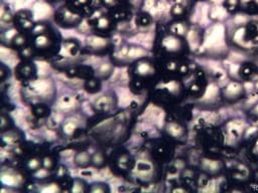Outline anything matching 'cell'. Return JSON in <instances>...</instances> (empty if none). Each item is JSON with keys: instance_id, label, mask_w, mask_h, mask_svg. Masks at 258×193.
Wrapping results in <instances>:
<instances>
[{"instance_id": "1", "label": "cell", "mask_w": 258, "mask_h": 193, "mask_svg": "<svg viewBox=\"0 0 258 193\" xmlns=\"http://www.w3.org/2000/svg\"><path fill=\"white\" fill-rule=\"evenodd\" d=\"M164 45L166 50L170 51H175L179 50L180 47V42L176 37L174 36H168L164 39Z\"/></svg>"}, {"instance_id": "2", "label": "cell", "mask_w": 258, "mask_h": 193, "mask_svg": "<svg viewBox=\"0 0 258 193\" xmlns=\"http://www.w3.org/2000/svg\"><path fill=\"white\" fill-rule=\"evenodd\" d=\"M241 91H242V88L240 85L237 83H232L227 86L226 93L230 98H235L236 96H238L241 93Z\"/></svg>"}, {"instance_id": "3", "label": "cell", "mask_w": 258, "mask_h": 193, "mask_svg": "<svg viewBox=\"0 0 258 193\" xmlns=\"http://www.w3.org/2000/svg\"><path fill=\"white\" fill-rule=\"evenodd\" d=\"M35 88L40 91V93H46L49 91V81H39L35 83Z\"/></svg>"}, {"instance_id": "4", "label": "cell", "mask_w": 258, "mask_h": 193, "mask_svg": "<svg viewBox=\"0 0 258 193\" xmlns=\"http://www.w3.org/2000/svg\"><path fill=\"white\" fill-rule=\"evenodd\" d=\"M143 55H145V50H143L142 48H137V47H132L128 51V56L129 57H139L142 56Z\"/></svg>"}, {"instance_id": "5", "label": "cell", "mask_w": 258, "mask_h": 193, "mask_svg": "<svg viewBox=\"0 0 258 193\" xmlns=\"http://www.w3.org/2000/svg\"><path fill=\"white\" fill-rule=\"evenodd\" d=\"M35 12L37 17H45L50 12V9L47 6L44 5V4H39V6L35 7Z\"/></svg>"}, {"instance_id": "6", "label": "cell", "mask_w": 258, "mask_h": 193, "mask_svg": "<svg viewBox=\"0 0 258 193\" xmlns=\"http://www.w3.org/2000/svg\"><path fill=\"white\" fill-rule=\"evenodd\" d=\"M88 43L93 46H102L106 44V41H105L103 38L96 37V36H91L88 39Z\"/></svg>"}, {"instance_id": "7", "label": "cell", "mask_w": 258, "mask_h": 193, "mask_svg": "<svg viewBox=\"0 0 258 193\" xmlns=\"http://www.w3.org/2000/svg\"><path fill=\"white\" fill-rule=\"evenodd\" d=\"M171 31L175 34H185V26L184 23H175L171 26Z\"/></svg>"}, {"instance_id": "8", "label": "cell", "mask_w": 258, "mask_h": 193, "mask_svg": "<svg viewBox=\"0 0 258 193\" xmlns=\"http://www.w3.org/2000/svg\"><path fill=\"white\" fill-rule=\"evenodd\" d=\"M169 132L175 137H179L181 135L183 131H181V128L176 124H170L169 126Z\"/></svg>"}, {"instance_id": "9", "label": "cell", "mask_w": 258, "mask_h": 193, "mask_svg": "<svg viewBox=\"0 0 258 193\" xmlns=\"http://www.w3.org/2000/svg\"><path fill=\"white\" fill-rule=\"evenodd\" d=\"M253 74V67L251 65L246 64L241 67V76H244V78H248V76H251Z\"/></svg>"}, {"instance_id": "10", "label": "cell", "mask_w": 258, "mask_h": 193, "mask_svg": "<svg viewBox=\"0 0 258 193\" xmlns=\"http://www.w3.org/2000/svg\"><path fill=\"white\" fill-rule=\"evenodd\" d=\"M138 71H139V74H141V75L151 74L152 67L147 64H141L139 66H138Z\"/></svg>"}, {"instance_id": "11", "label": "cell", "mask_w": 258, "mask_h": 193, "mask_svg": "<svg viewBox=\"0 0 258 193\" xmlns=\"http://www.w3.org/2000/svg\"><path fill=\"white\" fill-rule=\"evenodd\" d=\"M225 13H226V11L224 10L222 7H216L212 11V16L217 17V18H222V17H224V15H225Z\"/></svg>"}, {"instance_id": "12", "label": "cell", "mask_w": 258, "mask_h": 193, "mask_svg": "<svg viewBox=\"0 0 258 193\" xmlns=\"http://www.w3.org/2000/svg\"><path fill=\"white\" fill-rule=\"evenodd\" d=\"M64 18H65V20L68 22H75L76 20H78V16L75 15V14H73L70 11H66L64 13Z\"/></svg>"}, {"instance_id": "13", "label": "cell", "mask_w": 258, "mask_h": 193, "mask_svg": "<svg viewBox=\"0 0 258 193\" xmlns=\"http://www.w3.org/2000/svg\"><path fill=\"white\" fill-rule=\"evenodd\" d=\"M49 43V38L45 35H40L36 38V44L39 46H45Z\"/></svg>"}, {"instance_id": "14", "label": "cell", "mask_w": 258, "mask_h": 193, "mask_svg": "<svg viewBox=\"0 0 258 193\" xmlns=\"http://www.w3.org/2000/svg\"><path fill=\"white\" fill-rule=\"evenodd\" d=\"M109 25V22L107 20V18H105V17H102V18H100L99 19V21H98V27L99 28H101V29H104V28H107Z\"/></svg>"}, {"instance_id": "15", "label": "cell", "mask_w": 258, "mask_h": 193, "mask_svg": "<svg viewBox=\"0 0 258 193\" xmlns=\"http://www.w3.org/2000/svg\"><path fill=\"white\" fill-rule=\"evenodd\" d=\"M184 12V9L180 5H175L174 8H173V13L175 15H180V14H183Z\"/></svg>"}, {"instance_id": "16", "label": "cell", "mask_w": 258, "mask_h": 193, "mask_svg": "<svg viewBox=\"0 0 258 193\" xmlns=\"http://www.w3.org/2000/svg\"><path fill=\"white\" fill-rule=\"evenodd\" d=\"M74 128H75V125L73 123H68V124H66V126H65V131L67 134H71L74 131Z\"/></svg>"}, {"instance_id": "17", "label": "cell", "mask_w": 258, "mask_h": 193, "mask_svg": "<svg viewBox=\"0 0 258 193\" xmlns=\"http://www.w3.org/2000/svg\"><path fill=\"white\" fill-rule=\"evenodd\" d=\"M110 70V66L108 65H103L101 67H100V70H99V72L100 74H107V71Z\"/></svg>"}, {"instance_id": "18", "label": "cell", "mask_w": 258, "mask_h": 193, "mask_svg": "<svg viewBox=\"0 0 258 193\" xmlns=\"http://www.w3.org/2000/svg\"><path fill=\"white\" fill-rule=\"evenodd\" d=\"M23 42H24V39H23V37H22V36H17V37L15 38V43H16V44L21 45Z\"/></svg>"}, {"instance_id": "19", "label": "cell", "mask_w": 258, "mask_h": 193, "mask_svg": "<svg viewBox=\"0 0 258 193\" xmlns=\"http://www.w3.org/2000/svg\"><path fill=\"white\" fill-rule=\"evenodd\" d=\"M22 25L24 26V27H30L31 26V22L30 21H27V20H24V21H22Z\"/></svg>"}, {"instance_id": "20", "label": "cell", "mask_w": 258, "mask_h": 193, "mask_svg": "<svg viewBox=\"0 0 258 193\" xmlns=\"http://www.w3.org/2000/svg\"><path fill=\"white\" fill-rule=\"evenodd\" d=\"M148 23V18H146V17H142L141 18V24L142 25H145V24Z\"/></svg>"}, {"instance_id": "21", "label": "cell", "mask_w": 258, "mask_h": 193, "mask_svg": "<svg viewBox=\"0 0 258 193\" xmlns=\"http://www.w3.org/2000/svg\"><path fill=\"white\" fill-rule=\"evenodd\" d=\"M105 3H106L107 5H113V4L115 3V1H114V0H105Z\"/></svg>"}, {"instance_id": "22", "label": "cell", "mask_w": 258, "mask_h": 193, "mask_svg": "<svg viewBox=\"0 0 258 193\" xmlns=\"http://www.w3.org/2000/svg\"><path fill=\"white\" fill-rule=\"evenodd\" d=\"M254 150H255V151H254V153H255V154H257V155H258V140L256 141V143L254 144Z\"/></svg>"}, {"instance_id": "23", "label": "cell", "mask_w": 258, "mask_h": 193, "mask_svg": "<svg viewBox=\"0 0 258 193\" xmlns=\"http://www.w3.org/2000/svg\"><path fill=\"white\" fill-rule=\"evenodd\" d=\"M241 1H242V3H249L252 1V0H241Z\"/></svg>"}, {"instance_id": "24", "label": "cell", "mask_w": 258, "mask_h": 193, "mask_svg": "<svg viewBox=\"0 0 258 193\" xmlns=\"http://www.w3.org/2000/svg\"><path fill=\"white\" fill-rule=\"evenodd\" d=\"M256 1H257V3H258V0H256Z\"/></svg>"}, {"instance_id": "25", "label": "cell", "mask_w": 258, "mask_h": 193, "mask_svg": "<svg viewBox=\"0 0 258 193\" xmlns=\"http://www.w3.org/2000/svg\"><path fill=\"white\" fill-rule=\"evenodd\" d=\"M257 75H258V70H257Z\"/></svg>"}]
</instances>
